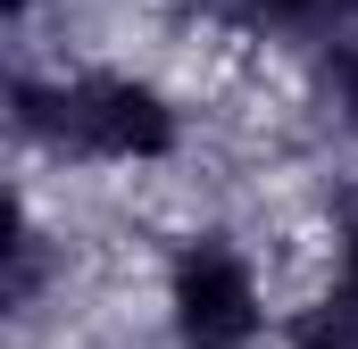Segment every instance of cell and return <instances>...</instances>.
Returning a JSON list of instances; mask_svg holds the SVG:
<instances>
[{"instance_id":"cell-1","label":"cell","mask_w":358,"mask_h":349,"mask_svg":"<svg viewBox=\"0 0 358 349\" xmlns=\"http://www.w3.org/2000/svg\"><path fill=\"white\" fill-rule=\"evenodd\" d=\"M17 108H25V133L92 167H159L176 150V108L142 75H59L50 91L25 84Z\"/></svg>"},{"instance_id":"cell-2","label":"cell","mask_w":358,"mask_h":349,"mask_svg":"<svg viewBox=\"0 0 358 349\" xmlns=\"http://www.w3.org/2000/svg\"><path fill=\"white\" fill-rule=\"evenodd\" d=\"M167 308H176L183 349H250L259 325H267L259 266L234 242H192L176 258V274H167Z\"/></svg>"},{"instance_id":"cell-3","label":"cell","mask_w":358,"mask_h":349,"mask_svg":"<svg viewBox=\"0 0 358 349\" xmlns=\"http://www.w3.org/2000/svg\"><path fill=\"white\" fill-rule=\"evenodd\" d=\"M292 349H358V291L325 283V291L292 316Z\"/></svg>"}]
</instances>
